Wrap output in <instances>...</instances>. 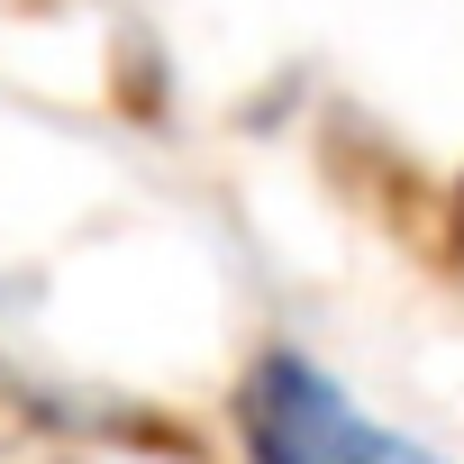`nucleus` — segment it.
<instances>
[{
	"label": "nucleus",
	"instance_id": "obj_1",
	"mask_svg": "<svg viewBox=\"0 0 464 464\" xmlns=\"http://www.w3.org/2000/svg\"><path fill=\"white\" fill-rule=\"evenodd\" d=\"M227 428L246 464H446L410 428L373 419L310 346H256L237 401H227Z\"/></svg>",
	"mask_w": 464,
	"mask_h": 464
}]
</instances>
